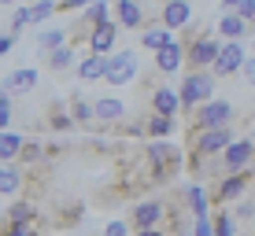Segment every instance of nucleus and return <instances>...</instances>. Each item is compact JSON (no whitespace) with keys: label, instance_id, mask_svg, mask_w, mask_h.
I'll return each mask as SVG.
<instances>
[{"label":"nucleus","instance_id":"obj_1","mask_svg":"<svg viewBox=\"0 0 255 236\" xmlns=\"http://www.w3.org/2000/svg\"><path fill=\"white\" fill-rule=\"evenodd\" d=\"M215 71H185L178 85V96H181V111H196L200 103H207L215 96Z\"/></svg>","mask_w":255,"mask_h":236},{"label":"nucleus","instance_id":"obj_2","mask_svg":"<svg viewBox=\"0 0 255 236\" xmlns=\"http://www.w3.org/2000/svg\"><path fill=\"white\" fill-rule=\"evenodd\" d=\"M185 33H189V37L181 41V45H185V67H189V71H211L215 59H218L222 41L211 37V33H192L189 26H185Z\"/></svg>","mask_w":255,"mask_h":236},{"label":"nucleus","instance_id":"obj_3","mask_svg":"<svg viewBox=\"0 0 255 236\" xmlns=\"http://www.w3.org/2000/svg\"><path fill=\"white\" fill-rule=\"evenodd\" d=\"M137 74H140V59H137L133 48H122V52H111V56H108V74H104L108 85L122 89V85L137 81Z\"/></svg>","mask_w":255,"mask_h":236},{"label":"nucleus","instance_id":"obj_4","mask_svg":"<svg viewBox=\"0 0 255 236\" xmlns=\"http://www.w3.org/2000/svg\"><path fill=\"white\" fill-rule=\"evenodd\" d=\"M233 103L230 100H215V96H211L207 103H200L196 111H192V126L196 129H218V126H230L233 122Z\"/></svg>","mask_w":255,"mask_h":236},{"label":"nucleus","instance_id":"obj_5","mask_svg":"<svg viewBox=\"0 0 255 236\" xmlns=\"http://www.w3.org/2000/svg\"><path fill=\"white\" fill-rule=\"evenodd\" d=\"M255 159V141L252 137H233L230 144H226V152L218 155V162H222V170L226 173H233V170H248Z\"/></svg>","mask_w":255,"mask_h":236},{"label":"nucleus","instance_id":"obj_6","mask_svg":"<svg viewBox=\"0 0 255 236\" xmlns=\"http://www.w3.org/2000/svg\"><path fill=\"white\" fill-rule=\"evenodd\" d=\"M248 181H252V173H248V170H233V173H226V177L218 181L215 188H207V192H211V203L222 207V203H233V199H241L244 192H248Z\"/></svg>","mask_w":255,"mask_h":236},{"label":"nucleus","instance_id":"obj_7","mask_svg":"<svg viewBox=\"0 0 255 236\" xmlns=\"http://www.w3.org/2000/svg\"><path fill=\"white\" fill-rule=\"evenodd\" d=\"M244 59H248V52H244L241 41H222V48H218V59H215V78H233V74H241V67H244Z\"/></svg>","mask_w":255,"mask_h":236},{"label":"nucleus","instance_id":"obj_8","mask_svg":"<svg viewBox=\"0 0 255 236\" xmlns=\"http://www.w3.org/2000/svg\"><path fill=\"white\" fill-rule=\"evenodd\" d=\"M230 141H233V129H230V126L196 129V137H192V152H196V155H222Z\"/></svg>","mask_w":255,"mask_h":236},{"label":"nucleus","instance_id":"obj_9","mask_svg":"<svg viewBox=\"0 0 255 236\" xmlns=\"http://www.w3.org/2000/svg\"><path fill=\"white\" fill-rule=\"evenodd\" d=\"M159 22L170 26L174 33L185 30V26H192V4L189 0H163L159 4Z\"/></svg>","mask_w":255,"mask_h":236},{"label":"nucleus","instance_id":"obj_10","mask_svg":"<svg viewBox=\"0 0 255 236\" xmlns=\"http://www.w3.org/2000/svg\"><path fill=\"white\" fill-rule=\"evenodd\" d=\"M119 30H122V26L115 19L96 22L89 30V52H96V56H111V48H115V41H119Z\"/></svg>","mask_w":255,"mask_h":236},{"label":"nucleus","instance_id":"obj_11","mask_svg":"<svg viewBox=\"0 0 255 236\" xmlns=\"http://www.w3.org/2000/svg\"><path fill=\"white\" fill-rule=\"evenodd\" d=\"M163 218H166V203L163 199H144V203L133 207L129 225H133V229H152V225H159Z\"/></svg>","mask_w":255,"mask_h":236},{"label":"nucleus","instance_id":"obj_12","mask_svg":"<svg viewBox=\"0 0 255 236\" xmlns=\"http://www.w3.org/2000/svg\"><path fill=\"white\" fill-rule=\"evenodd\" d=\"M181 63H185V45H181L178 37H174L170 45L155 48V71H159V74H178Z\"/></svg>","mask_w":255,"mask_h":236},{"label":"nucleus","instance_id":"obj_13","mask_svg":"<svg viewBox=\"0 0 255 236\" xmlns=\"http://www.w3.org/2000/svg\"><path fill=\"white\" fill-rule=\"evenodd\" d=\"M115 22L122 30H140V26L148 22L144 4H140V0H115Z\"/></svg>","mask_w":255,"mask_h":236},{"label":"nucleus","instance_id":"obj_14","mask_svg":"<svg viewBox=\"0 0 255 236\" xmlns=\"http://www.w3.org/2000/svg\"><path fill=\"white\" fill-rule=\"evenodd\" d=\"M7 96H26V92H33L37 89V71L33 67H19V71H11L4 78V85H0Z\"/></svg>","mask_w":255,"mask_h":236},{"label":"nucleus","instance_id":"obj_15","mask_svg":"<svg viewBox=\"0 0 255 236\" xmlns=\"http://www.w3.org/2000/svg\"><path fill=\"white\" fill-rule=\"evenodd\" d=\"M248 30H252V26L244 22L237 11H222V15H218V22H215V33H222L226 41H241V37H248Z\"/></svg>","mask_w":255,"mask_h":236},{"label":"nucleus","instance_id":"obj_16","mask_svg":"<svg viewBox=\"0 0 255 236\" xmlns=\"http://www.w3.org/2000/svg\"><path fill=\"white\" fill-rule=\"evenodd\" d=\"M152 111L178 118V111H181V96H178V89H170V85H159V89H152Z\"/></svg>","mask_w":255,"mask_h":236},{"label":"nucleus","instance_id":"obj_17","mask_svg":"<svg viewBox=\"0 0 255 236\" xmlns=\"http://www.w3.org/2000/svg\"><path fill=\"white\" fill-rule=\"evenodd\" d=\"M74 74L82 78V81H104V74H108V56H96V52H89L85 59H78Z\"/></svg>","mask_w":255,"mask_h":236},{"label":"nucleus","instance_id":"obj_18","mask_svg":"<svg viewBox=\"0 0 255 236\" xmlns=\"http://www.w3.org/2000/svg\"><path fill=\"white\" fill-rule=\"evenodd\" d=\"M22 166L19 162H0V196H19L22 192Z\"/></svg>","mask_w":255,"mask_h":236},{"label":"nucleus","instance_id":"obj_19","mask_svg":"<svg viewBox=\"0 0 255 236\" xmlns=\"http://www.w3.org/2000/svg\"><path fill=\"white\" fill-rule=\"evenodd\" d=\"M170 41H174V30H170V26H163V22H148V26H144V33H140V45H144L148 52L170 45Z\"/></svg>","mask_w":255,"mask_h":236},{"label":"nucleus","instance_id":"obj_20","mask_svg":"<svg viewBox=\"0 0 255 236\" xmlns=\"http://www.w3.org/2000/svg\"><path fill=\"white\" fill-rule=\"evenodd\" d=\"M144 129H148V137H152V141H163V137L178 133V118H170V115H159V111H152V115L144 118Z\"/></svg>","mask_w":255,"mask_h":236},{"label":"nucleus","instance_id":"obj_21","mask_svg":"<svg viewBox=\"0 0 255 236\" xmlns=\"http://www.w3.org/2000/svg\"><path fill=\"white\" fill-rule=\"evenodd\" d=\"M93 115H96V122H122L126 118V103L115 100V96H104V100L93 103Z\"/></svg>","mask_w":255,"mask_h":236},{"label":"nucleus","instance_id":"obj_22","mask_svg":"<svg viewBox=\"0 0 255 236\" xmlns=\"http://www.w3.org/2000/svg\"><path fill=\"white\" fill-rule=\"evenodd\" d=\"M185 203H189L192 218H207L211 214V192L204 185H189L185 188Z\"/></svg>","mask_w":255,"mask_h":236},{"label":"nucleus","instance_id":"obj_23","mask_svg":"<svg viewBox=\"0 0 255 236\" xmlns=\"http://www.w3.org/2000/svg\"><path fill=\"white\" fill-rule=\"evenodd\" d=\"M48 126L56 129V133H70V129L78 126L74 115H70V107H67V100H56V103L48 107Z\"/></svg>","mask_w":255,"mask_h":236},{"label":"nucleus","instance_id":"obj_24","mask_svg":"<svg viewBox=\"0 0 255 236\" xmlns=\"http://www.w3.org/2000/svg\"><path fill=\"white\" fill-rule=\"evenodd\" d=\"M22 137L19 133H7V129H0V162H15L22 152Z\"/></svg>","mask_w":255,"mask_h":236},{"label":"nucleus","instance_id":"obj_25","mask_svg":"<svg viewBox=\"0 0 255 236\" xmlns=\"http://www.w3.org/2000/svg\"><path fill=\"white\" fill-rule=\"evenodd\" d=\"M4 222H37V207L26 203V199H15V203H7Z\"/></svg>","mask_w":255,"mask_h":236},{"label":"nucleus","instance_id":"obj_26","mask_svg":"<svg viewBox=\"0 0 255 236\" xmlns=\"http://www.w3.org/2000/svg\"><path fill=\"white\" fill-rule=\"evenodd\" d=\"M67 107H70V115H74V122H96L93 103L85 100L82 92H70V96H67Z\"/></svg>","mask_w":255,"mask_h":236},{"label":"nucleus","instance_id":"obj_27","mask_svg":"<svg viewBox=\"0 0 255 236\" xmlns=\"http://www.w3.org/2000/svg\"><path fill=\"white\" fill-rule=\"evenodd\" d=\"M74 63H78V59H74V48H70V41L48 52V67H52V71H67V67H74Z\"/></svg>","mask_w":255,"mask_h":236},{"label":"nucleus","instance_id":"obj_28","mask_svg":"<svg viewBox=\"0 0 255 236\" xmlns=\"http://www.w3.org/2000/svg\"><path fill=\"white\" fill-rule=\"evenodd\" d=\"M108 19H111V11H108V0H93V4L82 11V22L89 26V30H93L96 22H108Z\"/></svg>","mask_w":255,"mask_h":236},{"label":"nucleus","instance_id":"obj_29","mask_svg":"<svg viewBox=\"0 0 255 236\" xmlns=\"http://www.w3.org/2000/svg\"><path fill=\"white\" fill-rule=\"evenodd\" d=\"M215 236H237V214L233 211H215Z\"/></svg>","mask_w":255,"mask_h":236},{"label":"nucleus","instance_id":"obj_30","mask_svg":"<svg viewBox=\"0 0 255 236\" xmlns=\"http://www.w3.org/2000/svg\"><path fill=\"white\" fill-rule=\"evenodd\" d=\"M59 45H67V30H45V33H37V48L41 52H52Z\"/></svg>","mask_w":255,"mask_h":236},{"label":"nucleus","instance_id":"obj_31","mask_svg":"<svg viewBox=\"0 0 255 236\" xmlns=\"http://www.w3.org/2000/svg\"><path fill=\"white\" fill-rule=\"evenodd\" d=\"M56 4H59V0H37V4H30V22L37 26V22H45L48 15H56L59 11Z\"/></svg>","mask_w":255,"mask_h":236},{"label":"nucleus","instance_id":"obj_32","mask_svg":"<svg viewBox=\"0 0 255 236\" xmlns=\"http://www.w3.org/2000/svg\"><path fill=\"white\" fill-rule=\"evenodd\" d=\"M41 155H45V148H41L37 141H26L15 162H19V166H33V162H41Z\"/></svg>","mask_w":255,"mask_h":236},{"label":"nucleus","instance_id":"obj_33","mask_svg":"<svg viewBox=\"0 0 255 236\" xmlns=\"http://www.w3.org/2000/svg\"><path fill=\"white\" fill-rule=\"evenodd\" d=\"M0 236H37V222H4Z\"/></svg>","mask_w":255,"mask_h":236},{"label":"nucleus","instance_id":"obj_34","mask_svg":"<svg viewBox=\"0 0 255 236\" xmlns=\"http://www.w3.org/2000/svg\"><path fill=\"white\" fill-rule=\"evenodd\" d=\"M11 118H15V103H11V96L0 89V129L11 126Z\"/></svg>","mask_w":255,"mask_h":236},{"label":"nucleus","instance_id":"obj_35","mask_svg":"<svg viewBox=\"0 0 255 236\" xmlns=\"http://www.w3.org/2000/svg\"><path fill=\"white\" fill-rule=\"evenodd\" d=\"M192 236H215V222L207 218H192Z\"/></svg>","mask_w":255,"mask_h":236},{"label":"nucleus","instance_id":"obj_36","mask_svg":"<svg viewBox=\"0 0 255 236\" xmlns=\"http://www.w3.org/2000/svg\"><path fill=\"white\" fill-rule=\"evenodd\" d=\"M233 214H237V222H252L255 218V203L252 199H241V203L233 207Z\"/></svg>","mask_w":255,"mask_h":236},{"label":"nucleus","instance_id":"obj_37","mask_svg":"<svg viewBox=\"0 0 255 236\" xmlns=\"http://www.w3.org/2000/svg\"><path fill=\"white\" fill-rule=\"evenodd\" d=\"M233 11L241 15V19L248 22V26H255V0H241V4H237Z\"/></svg>","mask_w":255,"mask_h":236},{"label":"nucleus","instance_id":"obj_38","mask_svg":"<svg viewBox=\"0 0 255 236\" xmlns=\"http://www.w3.org/2000/svg\"><path fill=\"white\" fill-rule=\"evenodd\" d=\"M26 22H30V7H15L11 11V33H19Z\"/></svg>","mask_w":255,"mask_h":236},{"label":"nucleus","instance_id":"obj_39","mask_svg":"<svg viewBox=\"0 0 255 236\" xmlns=\"http://www.w3.org/2000/svg\"><path fill=\"white\" fill-rule=\"evenodd\" d=\"M93 4V0H59V11H85V7H89Z\"/></svg>","mask_w":255,"mask_h":236},{"label":"nucleus","instance_id":"obj_40","mask_svg":"<svg viewBox=\"0 0 255 236\" xmlns=\"http://www.w3.org/2000/svg\"><path fill=\"white\" fill-rule=\"evenodd\" d=\"M129 229H133V225H126V222H108L104 236H129Z\"/></svg>","mask_w":255,"mask_h":236},{"label":"nucleus","instance_id":"obj_41","mask_svg":"<svg viewBox=\"0 0 255 236\" xmlns=\"http://www.w3.org/2000/svg\"><path fill=\"white\" fill-rule=\"evenodd\" d=\"M241 74H244V85H252V89H255V56H248V59H244Z\"/></svg>","mask_w":255,"mask_h":236},{"label":"nucleus","instance_id":"obj_42","mask_svg":"<svg viewBox=\"0 0 255 236\" xmlns=\"http://www.w3.org/2000/svg\"><path fill=\"white\" fill-rule=\"evenodd\" d=\"M137 236H170V233L159 229V225H152V229H137Z\"/></svg>","mask_w":255,"mask_h":236},{"label":"nucleus","instance_id":"obj_43","mask_svg":"<svg viewBox=\"0 0 255 236\" xmlns=\"http://www.w3.org/2000/svg\"><path fill=\"white\" fill-rule=\"evenodd\" d=\"M237 4H241V0H218V7H222V11H233Z\"/></svg>","mask_w":255,"mask_h":236},{"label":"nucleus","instance_id":"obj_44","mask_svg":"<svg viewBox=\"0 0 255 236\" xmlns=\"http://www.w3.org/2000/svg\"><path fill=\"white\" fill-rule=\"evenodd\" d=\"M11 4H19V0H0V7H11Z\"/></svg>","mask_w":255,"mask_h":236},{"label":"nucleus","instance_id":"obj_45","mask_svg":"<svg viewBox=\"0 0 255 236\" xmlns=\"http://www.w3.org/2000/svg\"><path fill=\"white\" fill-rule=\"evenodd\" d=\"M248 173H252V177H255V159H252V166H248Z\"/></svg>","mask_w":255,"mask_h":236},{"label":"nucleus","instance_id":"obj_46","mask_svg":"<svg viewBox=\"0 0 255 236\" xmlns=\"http://www.w3.org/2000/svg\"><path fill=\"white\" fill-rule=\"evenodd\" d=\"M252 52H255V37H252Z\"/></svg>","mask_w":255,"mask_h":236}]
</instances>
